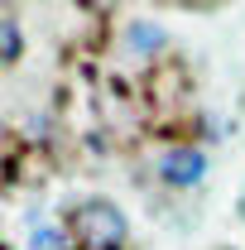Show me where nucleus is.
Wrapping results in <instances>:
<instances>
[{
    "instance_id": "obj_3",
    "label": "nucleus",
    "mask_w": 245,
    "mask_h": 250,
    "mask_svg": "<svg viewBox=\"0 0 245 250\" xmlns=\"http://www.w3.org/2000/svg\"><path fill=\"white\" fill-rule=\"evenodd\" d=\"M125 48H130L135 58H154V53L168 48V29L154 24V20H130V24H125Z\"/></svg>"
},
{
    "instance_id": "obj_5",
    "label": "nucleus",
    "mask_w": 245,
    "mask_h": 250,
    "mask_svg": "<svg viewBox=\"0 0 245 250\" xmlns=\"http://www.w3.org/2000/svg\"><path fill=\"white\" fill-rule=\"evenodd\" d=\"M29 250H72V236H67V231H58V226H34Z\"/></svg>"
},
{
    "instance_id": "obj_2",
    "label": "nucleus",
    "mask_w": 245,
    "mask_h": 250,
    "mask_svg": "<svg viewBox=\"0 0 245 250\" xmlns=\"http://www.w3.org/2000/svg\"><path fill=\"white\" fill-rule=\"evenodd\" d=\"M154 173H159V183L173 188V192H187V188H197L207 178V149L202 145H168L159 164H154Z\"/></svg>"
},
{
    "instance_id": "obj_4",
    "label": "nucleus",
    "mask_w": 245,
    "mask_h": 250,
    "mask_svg": "<svg viewBox=\"0 0 245 250\" xmlns=\"http://www.w3.org/2000/svg\"><path fill=\"white\" fill-rule=\"evenodd\" d=\"M20 53H24V29H20L15 10H0V67L20 62Z\"/></svg>"
},
{
    "instance_id": "obj_1",
    "label": "nucleus",
    "mask_w": 245,
    "mask_h": 250,
    "mask_svg": "<svg viewBox=\"0 0 245 250\" xmlns=\"http://www.w3.org/2000/svg\"><path fill=\"white\" fill-rule=\"evenodd\" d=\"M67 236H72V246H87V250H125V241H130V221H125V212L116 207V202L87 197V202L72 207Z\"/></svg>"
}]
</instances>
